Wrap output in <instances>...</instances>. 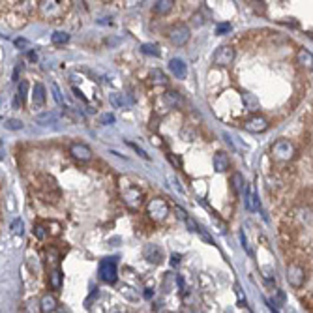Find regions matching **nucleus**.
I'll return each mask as SVG.
<instances>
[{"label": "nucleus", "mask_w": 313, "mask_h": 313, "mask_svg": "<svg viewBox=\"0 0 313 313\" xmlns=\"http://www.w3.org/2000/svg\"><path fill=\"white\" fill-rule=\"evenodd\" d=\"M242 99H244V103H246V107L249 111H255V109H259V99L253 96V94H249V92H244L242 94Z\"/></svg>", "instance_id": "nucleus-23"}, {"label": "nucleus", "mask_w": 313, "mask_h": 313, "mask_svg": "<svg viewBox=\"0 0 313 313\" xmlns=\"http://www.w3.org/2000/svg\"><path fill=\"white\" fill-rule=\"evenodd\" d=\"M306 268H304V264L300 263H291L287 266V281H289V285L295 287V289H300L304 287L306 283Z\"/></svg>", "instance_id": "nucleus-2"}, {"label": "nucleus", "mask_w": 313, "mask_h": 313, "mask_svg": "<svg viewBox=\"0 0 313 313\" xmlns=\"http://www.w3.org/2000/svg\"><path fill=\"white\" fill-rule=\"evenodd\" d=\"M34 235L38 236L39 240H41V238H45V231H44V227H41V225H36V227H34Z\"/></svg>", "instance_id": "nucleus-37"}, {"label": "nucleus", "mask_w": 313, "mask_h": 313, "mask_svg": "<svg viewBox=\"0 0 313 313\" xmlns=\"http://www.w3.org/2000/svg\"><path fill=\"white\" fill-rule=\"evenodd\" d=\"M39 309L44 313H51L56 309V298L53 297V295H45L44 298H41V302H39Z\"/></svg>", "instance_id": "nucleus-19"}, {"label": "nucleus", "mask_w": 313, "mask_h": 313, "mask_svg": "<svg viewBox=\"0 0 313 313\" xmlns=\"http://www.w3.org/2000/svg\"><path fill=\"white\" fill-rule=\"evenodd\" d=\"M190 36H192V32H190V28L186 27V25H176V27H173L169 30V39L173 45H184L190 41Z\"/></svg>", "instance_id": "nucleus-5"}, {"label": "nucleus", "mask_w": 313, "mask_h": 313, "mask_svg": "<svg viewBox=\"0 0 313 313\" xmlns=\"http://www.w3.org/2000/svg\"><path fill=\"white\" fill-rule=\"evenodd\" d=\"M27 96H28V82L27 81H21L19 82V88H17V94H15V107H21L23 105V101L27 99Z\"/></svg>", "instance_id": "nucleus-20"}, {"label": "nucleus", "mask_w": 313, "mask_h": 313, "mask_svg": "<svg viewBox=\"0 0 313 313\" xmlns=\"http://www.w3.org/2000/svg\"><path fill=\"white\" fill-rule=\"evenodd\" d=\"M150 79H152L154 85H165V82H167V77H165L163 72H159V70H152V72H150Z\"/></svg>", "instance_id": "nucleus-27"}, {"label": "nucleus", "mask_w": 313, "mask_h": 313, "mask_svg": "<svg viewBox=\"0 0 313 313\" xmlns=\"http://www.w3.org/2000/svg\"><path fill=\"white\" fill-rule=\"evenodd\" d=\"M23 231H25V223H23V220H13L11 221V233L13 235H23Z\"/></svg>", "instance_id": "nucleus-29"}, {"label": "nucleus", "mask_w": 313, "mask_h": 313, "mask_svg": "<svg viewBox=\"0 0 313 313\" xmlns=\"http://www.w3.org/2000/svg\"><path fill=\"white\" fill-rule=\"evenodd\" d=\"M130 147H132V149H135V150H137V152H139V156H143V158H144V159H150V156H149V154H147V152H144V150H143V149H139L137 144H133V143H130Z\"/></svg>", "instance_id": "nucleus-39"}, {"label": "nucleus", "mask_w": 313, "mask_h": 313, "mask_svg": "<svg viewBox=\"0 0 313 313\" xmlns=\"http://www.w3.org/2000/svg\"><path fill=\"white\" fill-rule=\"evenodd\" d=\"M99 278L105 281V283H115L116 281V257L103 259L99 263Z\"/></svg>", "instance_id": "nucleus-4"}, {"label": "nucleus", "mask_w": 313, "mask_h": 313, "mask_svg": "<svg viewBox=\"0 0 313 313\" xmlns=\"http://www.w3.org/2000/svg\"><path fill=\"white\" fill-rule=\"evenodd\" d=\"M70 154L77 159V161H90L92 159V150L82 143H73L70 147Z\"/></svg>", "instance_id": "nucleus-9"}, {"label": "nucleus", "mask_w": 313, "mask_h": 313, "mask_svg": "<svg viewBox=\"0 0 313 313\" xmlns=\"http://www.w3.org/2000/svg\"><path fill=\"white\" fill-rule=\"evenodd\" d=\"M147 212L154 221H163L169 214V204L165 203L163 199H152L149 204H147Z\"/></svg>", "instance_id": "nucleus-3"}, {"label": "nucleus", "mask_w": 313, "mask_h": 313, "mask_svg": "<svg viewBox=\"0 0 313 313\" xmlns=\"http://www.w3.org/2000/svg\"><path fill=\"white\" fill-rule=\"evenodd\" d=\"M32 103L34 107H41L45 103V87L41 82H36L32 90Z\"/></svg>", "instance_id": "nucleus-17"}, {"label": "nucleus", "mask_w": 313, "mask_h": 313, "mask_svg": "<svg viewBox=\"0 0 313 313\" xmlns=\"http://www.w3.org/2000/svg\"><path fill=\"white\" fill-rule=\"evenodd\" d=\"M115 122V115L113 113H103V115L99 116V124H103V126H109Z\"/></svg>", "instance_id": "nucleus-30"}, {"label": "nucleus", "mask_w": 313, "mask_h": 313, "mask_svg": "<svg viewBox=\"0 0 313 313\" xmlns=\"http://www.w3.org/2000/svg\"><path fill=\"white\" fill-rule=\"evenodd\" d=\"M109 99L116 105V107H122V103H124L120 99V94H109Z\"/></svg>", "instance_id": "nucleus-35"}, {"label": "nucleus", "mask_w": 313, "mask_h": 313, "mask_svg": "<svg viewBox=\"0 0 313 313\" xmlns=\"http://www.w3.org/2000/svg\"><path fill=\"white\" fill-rule=\"evenodd\" d=\"M212 163H214V169L218 173H225L229 169V158H227L225 152H216L214 158H212Z\"/></svg>", "instance_id": "nucleus-16"}, {"label": "nucleus", "mask_w": 313, "mask_h": 313, "mask_svg": "<svg viewBox=\"0 0 313 313\" xmlns=\"http://www.w3.org/2000/svg\"><path fill=\"white\" fill-rule=\"evenodd\" d=\"M15 47H19V49H23V51H27L28 47H30V44H28V39H25V38H17L15 39Z\"/></svg>", "instance_id": "nucleus-34"}, {"label": "nucleus", "mask_w": 313, "mask_h": 313, "mask_svg": "<svg viewBox=\"0 0 313 313\" xmlns=\"http://www.w3.org/2000/svg\"><path fill=\"white\" fill-rule=\"evenodd\" d=\"M165 101L169 103V107H175V105H180V96H178V92H175V90H169V92H165Z\"/></svg>", "instance_id": "nucleus-25"}, {"label": "nucleus", "mask_w": 313, "mask_h": 313, "mask_svg": "<svg viewBox=\"0 0 313 313\" xmlns=\"http://www.w3.org/2000/svg\"><path fill=\"white\" fill-rule=\"evenodd\" d=\"M169 70L176 79H184L187 75V66L182 58H171L169 60Z\"/></svg>", "instance_id": "nucleus-12"}, {"label": "nucleus", "mask_w": 313, "mask_h": 313, "mask_svg": "<svg viewBox=\"0 0 313 313\" xmlns=\"http://www.w3.org/2000/svg\"><path fill=\"white\" fill-rule=\"evenodd\" d=\"M21 70H23V66L19 64V66H15V70H13V81H19V73H21Z\"/></svg>", "instance_id": "nucleus-40"}, {"label": "nucleus", "mask_w": 313, "mask_h": 313, "mask_svg": "<svg viewBox=\"0 0 313 313\" xmlns=\"http://www.w3.org/2000/svg\"><path fill=\"white\" fill-rule=\"evenodd\" d=\"M58 118L60 116H58L56 111H45V113H39L36 116V124H39V126H49V124H56Z\"/></svg>", "instance_id": "nucleus-14"}, {"label": "nucleus", "mask_w": 313, "mask_h": 313, "mask_svg": "<svg viewBox=\"0 0 313 313\" xmlns=\"http://www.w3.org/2000/svg\"><path fill=\"white\" fill-rule=\"evenodd\" d=\"M143 255L149 263L159 264L161 261H163V253H161V249H159L158 246H154V244H147L143 249Z\"/></svg>", "instance_id": "nucleus-11"}, {"label": "nucleus", "mask_w": 313, "mask_h": 313, "mask_svg": "<svg viewBox=\"0 0 313 313\" xmlns=\"http://www.w3.org/2000/svg\"><path fill=\"white\" fill-rule=\"evenodd\" d=\"M122 295H124V297H128L130 300H137V293L133 291L132 287H122Z\"/></svg>", "instance_id": "nucleus-33"}, {"label": "nucleus", "mask_w": 313, "mask_h": 313, "mask_svg": "<svg viewBox=\"0 0 313 313\" xmlns=\"http://www.w3.org/2000/svg\"><path fill=\"white\" fill-rule=\"evenodd\" d=\"M167 159H169L171 163L175 165V169H180V167H182V163H180V159L176 158V156H175V154H167Z\"/></svg>", "instance_id": "nucleus-36"}, {"label": "nucleus", "mask_w": 313, "mask_h": 313, "mask_svg": "<svg viewBox=\"0 0 313 313\" xmlns=\"http://www.w3.org/2000/svg\"><path fill=\"white\" fill-rule=\"evenodd\" d=\"M141 51H143L144 55H152V56H159V47L156 44H143L141 45Z\"/></svg>", "instance_id": "nucleus-26"}, {"label": "nucleus", "mask_w": 313, "mask_h": 313, "mask_svg": "<svg viewBox=\"0 0 313 313\" xmlns=\"http://www.w3.org/2000/svg\"><path fill=\"white\" fill-rule=\"evenodd\" d=\"M171 8H173V2H171V0H158V2H154V11L159 13V15L169 13Z\"/></svg>", "instance_id": "nucleus-22"}, {"label": "nucleus", "mask_w": 313, "mask_h": 313, "mask_svg": "<svg viewBox=\"0 0 313 313\" xmlns=\"http://www.w3.org/2000/svg\"><path fill=\"white\" fill-rule=\"evenodd\" d=\"M4 128H6V130H11V132H15V130H23V122L15 120V118H10V120L4 122Z\"/></svg>", "instance_id": "nucleus-28"}, {"label": "nucleus", "mask_w": 313, "mask_h": 313, "mask_svg": "<svg viewBox=\"0 0 313 313\" xmlns=\"http://www.w3.org/2000/svg\"><path fill=\"white\" fill-rule=\"evenodd\" d=\"M124 203H126L132 210L139 208V206L143 204V193L139 192L137 187L130 186L126 192H124Z\"/></svg>", "instance_id": "nucleus-8"}, {"label": "nucleus", "mask_w": 313, "mask_h": 313, "mask_svg": "<svg viewBox=\"0 0 313 313\" xmlns=\"http://www.w3.org/2000/svg\"><path fill=\"white\" fill-rule=\"evenodd\" d=\"M297 64L304 70H313V55L308 49H298L297 53Z\"/></svg>", "instance_id": "nucleus-13"}, {"label": "nucleus", "mask_w": 313, "mask_h": 313, "mask_svg": "<svg viewBox=\"0 0 313 313\" xmlns=\"http://www.w3.org/2000/svg\"><path fill=\"white\" fill-rule=\"evenodd\" d=\"M49 285H51V289H55V291H58L62 287V272L58 268L49 272Z\"/></svg>", "instance_id": "nucleus-21"}, {"label": "nucleus", "mask_w": 313, "mask_h": 313, "mask_svg": "<svg viewBox=\"0 0 313 313\" xmlns=\"http://www.w3.org/2000/svg\"><path fill=\"white\" fill-rule=\"evenodd\" d=\"M28 58L30 60H36V53H28Z\"/></svg>", "instance_id": "nucleus-41"}, {"label": "nucleus", "mask_w": 313, "mask_h": 313, "mask_svg": "<svg viewBox=\"0 0 313 313\" xmlns=\"http://www.w3.org/2000/svg\"><path fill=\"white\" fill-rule=\"evenodd\" d=\"M227 32H231V25L229 23H221L216 27V34H220V36H225Z\"/></svg>", "instance_id": "nucleus-32"}, {"label": "nucleus", "mask_w": 313, "mask_h": 313, "mask_svg": "<svg viewBox=\"0 0 313 313\" xmlns=\"http://www.w3.org/2000/svg\"><path fill=\"white\" fill-rule=\"evenodd\" d=\"M51 39H53V44L55 45H64L70 41V34L64 32V30H56V32H53Z\"/></svg>", "instance_id": "nucleus-24"}, {"label": "nucleus", "mask_w": 313, "mask_h": 313, "mask_svg": "<svg viewBox=\"0 0 313 313\" xmlns=\"http://www.w3.org/2000/svg\"><path fill=\"white\" fill-rule=\"evenodd\" d=\"M272 158L276 161H291L295 158V144L289 141V139H278L274 144H272Z\"/></svg>", "instance_id": "nucleus-1"}, {"label": "nucleus", "mask_w": 313, "mask_h": 313, "mask_svg": "<svg viewBox=\"0 0 313 313\" xmlns=\"http://www.w3.org/2000/svg\"><path fill=\"white\" fill-rule=\"evenodd\" d=\"M244 203H246V208L249 210V212H257L259 208H261V203H259V197L257 193H255V190H247V193L244 195Z\"/></svg>", "instance_id": "nucleus-15"}, {"label": "nucleus", "mask_w": 313, "mask_h": 313, "mask_svg": "<svg viewBox=\"0 0 313 313\" xmlns=\"http://www.w3.org/2000/svg\"><path fill=\"white\" fill-rule=\"evenodd\" d=\"M176 214H178V218H180V220H184V221H187L190 220V218H187V214H186V210H182L180 206H176Z\"/></svg>", "instance_id": "nucleus-38"}, {"label": "nucleus", "mask_w": 313, "mask_h": 313, "mask_svg": "<svg viewBox=\"0 0 313 313\" xmlns=\"http://www.w3.org/2000/svg\"><path fill=\"white\" fill-rule=\"evenodd\" d=\"M235 60V49L231 45H223L214 53V64L218 66H229Z\"/></svg>", "instance_id": "nucleus-6"}, {"label": "nucleus", "mask_w": 313, "mask_h": 313, "mask_svg": "<svg viewBox=\"0 0 313 313\" xmlns=\"http://www.w3.org/2000/svg\"><path fill=\"white\" fill-rule=\"evenodd\" d=\"M244 130H246V132H252V133H263L268 130V120H266L264 116L255 115L244 122Z\"/></svg>", "instance_id": "nucleus-7"}, {"label": "nucleus", "mask_w": 313, "mask_h": 313, "mask_svg": "<svg viewBox=\"0 0 313 313\" xmlns=\"http://www.w3.org/2000/svg\"><path fill=\"white\" fill-rule=\"evenodd\" d=\"M62 4L64 2H39V11L44 17L53 19V17H58L62 13V10H64Z\"/></svg>", "instance_id": "nucleus-10"}, {"label": "nucleus", "mask_w": 313, "mask_h": 313, "mask_svg": "<svg viewBox=\"0 0 313 313\" xmlns=\"http://www.w3.org/2000/svg\"><path fill=\"white\" fill-rule=\"evenodd\" d=\"M231 187L236 195H244V192H246V180H244V176L240 173H235L231 176Z\"/></svg>", "instance_id": "nucleus-18"}, {"label": "nucleus", "mask_w": 313, "mask_h": 313, "mask_svg": "<svg viewBox=\"0 0 313 313\" xmlns=\"http://www.w3.org/2000/svg\"><path fill=\"white\" fill-rule=\"evenodd\" d=\"M51 90H53V98L58 105H62V94H60V88L56 87V82H51Z\"/></svg>", "instance_id": "nucleus-31"}]
</instances>
